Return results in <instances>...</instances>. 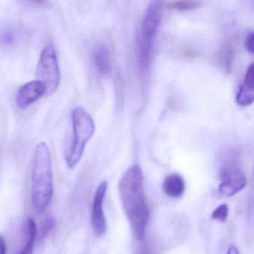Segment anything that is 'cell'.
Instances as JSON below:
<instances>
[{
  "label": "cell",
  "mask_w": 254,
  "mask_h": 254,
  "mask_svg": "<svg viewBox=\"0 0 254 254\" xmlns=\"http://www.w3.org/2000/svg\"><path fill=\"white\" fill-rule=\"evenodd\" d=\"M17 34L12 28L5 27L0 30V43L5 47H11L17 43Z\"/></svg>",
  "instance_id": "cell-15"
},
{
  "label": "cell",
  "mask_w": 254,
  "mask_h": 254,
  "mask_svg": "<svg viewBox=\"0 0 254 254\" xmlns=\"http://www.w3.org/2000/svg\"><path fill=\"white\" fill-rule=\"evenodd\" d=\"M235 56V48L231 41H226L221 46L217 55V62L220 68L226 73L231 72L233 59Z\"/></svg>",
  "instance_id": "cell-12"
},
{
  "label": "cell",
  "mask_w": 254,
  "mask_h": 254,
  "mask_svg": "<svg viewBox=\"0 0 254 254\" xmlns=\"http://www.w3.org/2000/svg\"><path fill=\"white\" fill-rule=\"evenodd\" d=\"M73 139L66 148L65 160L69 169H73L82 157L86 145L95 132V123L91 116L84 108L77 107L72 111Z\"/></svg>",
  "instance_id": "cell-4"
},
{
  "label": "cell",
  "mask_w": 254,
  "mask_h": 254,
  "mask_svg": "<svg viewBox=\"0 0 254 254\" xmlns=\"http://www.w3.org/2000/svg\"><path fill=\"white\" fill-rule=\"evenodd\" d=\"M254 64H251L247 69L243 83L236 94V102L242 107H247L254 101Z\"/></svg>",
  "instance_id": "cell-9"
},
{
  "label": "cell",
  "mask_w": 254,
  "mask_h": 254,
  "mask_svg": "<svg viewBox=\"0 0 254 254\" xmlns=\"http://www.w3.org/2000/svg\"><path fill=\"white\" fill-rule=\"evenodd\" d=\"M163 6L162 2H151L141 23L137 41V64L142 76H145L149 70L154 41L161 22Z\"/></svg>",
  "instance_id": "cell-3"
},
{
  "label": "cell",
  "mask_w": 254,
  "mask_h": 254,
  "mask_svg": "<svg viewBox=\"0 0 254 254\" xmlns=\"http://www.w3.org/2000/svg\"><path fill=\"white\" fill-rule=\"evenodd\" d=\"M119 192L125 213L136 242L145 239L150 210L144 188V175L139 165H133L122 176Z\"/></svg>",
  "instance_id": "cell-1"
},
{
  "label": "cell",
  "mask_w": 254,
  "mask_h": 254,
  "mask_svg": "<svg viewBox=\"0 0 254 254\" xmlns=\"http://www.w3.org/2000/svg\"><path fill=\"white\" fill-rule=\"evenodd\" d=\"M7 246L5 238L0 235V254H6Z\"/></svg>",
  "instance_id": "cell-20"
},
{
  "label": "cell",
  "mask_w": 254,
  "mask_h": 254,
  "mask_svg": "<svg viewBox=\"0 0 254 254\" xmlns=\"http://www.w3.org/2000/svg\"><path fill=\"white\" fill-rule=\"evenodd\" d=\"M93 64L100 75H108L111 72L112 67L111 52L105 44H99L93 50Z\"/></svg>",
  "instance_id": "cell-10"
},
{
  "label": "cell",
  "mask_w": 254,
  "mask_h": 254,
  "mask_svg": "<svg viewBox=\"0 0 254 254\" xmlns=\"http://www.w3.org/2000/svg\"><path fill=\"white\" fill-rule=\"evenodd\" d=\"M108 190V182L104 181L100 183L96 189L93 197L92 207L91 224L93 232L98 237L104 236L108 230L106 218L104 212L103 203Z\"/></svg>",
  "instance_id": "cell-7"
},
{
  "label": "cell",
  "mask_w": 254,
  "mask_h": 254,
  "mask_svg": "<svg viewBox=\"0 0 254 254\" xmlns=\"http://www.w3.org/2000/svg\"><path fill=\"white\" fill-rule=\"evenodd\" d=\"M247 184V178L243 171L232 156L224 162L220 172V184L218 189L223 195L231 197L242 191Z\"/></svg>",
  "instance_id": "cell-6"
},
{
  "label": "cell",
  "mask_w": 254,
  "mask_h": 254,
  "mask_svg": "<svg viewBox=\"0 0 254 254\" xmlns=\"http://www.w3.org/2000/svg\"><path fill=\"white\" fill-rule=\"evenodd\" d=\"M254 32L251 31L247 35L246 38H245V48L250 53L253 54L254 53Z\"/></svg>",
  "instance_id": "cell-19"
},
{
  "label": "cell",
  "mask_w": 254,
  "mask_h": 254,
  "mask_svg": "<svg viewBox=\"0 0 254 254\" xmlns=\"http://www.w3.org/2000/svg\"><path fill=\"white\" fill-rule=\"evenodd\" d=\"M162 187L166 195L172 198H179L185 191V181L181 175L172 174L165 178Z\"/></svg>",
  "instance_id": "cell-11"
},
{
  "label": "cell",
  "mask_w": 254,
  "mask_h": 254,
  "mask_svg": "<svg viewBox=\"0 0 254 254\" xmlns=\"http://www.w3.org/2000/svg\"><path fill=\"white\" fill-rule=\"evenodd\" d=\"M135 254H158V253L154 245H151L150 242L142 240L141 242H138Z\"/></svg>",
  "instance_id": "cell-17"
},
{
  "label": "cell",
  "mask_w": 254,
  "mask_h": 254,
  "mask_svg": "<svg viewBox=\"0 0 254 254\" xmlns=\"http://www.w3.org/2000/svg\"><path fill=\"white\" fill-rule=\"evenodd\" d=\"M229 209L227 203H222L212 212L211 218L221 223L226 222L228 218Z\"/></svg>",
  "instance_id": "cell-16"
},
{
  "label": "cell",
  "mask_w": 254,
  "mask_h": 254,
  "mask_svg": "<svg viewBox=\"0 0 254 254\" xmlns=\"http://www.w3.org/2000/svg\"><path fill=\"white\" fill-rule=\"evenodd\" d=\"M38 229L33 218H27L25 226V236H26V244L23 245L21 251L17 254H33L34 245L36 241Z\"/></svg>",
  "instance_id": "cell-13"
},
{
  "label": "cell",
  "mask_w": 254,
  "mask_h": 254,
  "mask_svg": "<svg viewBox=\"0 0 254 254\" xmlns=\"http://www.w3.org/2000/svg\"><path fill=\"white\" fill-rule=\"evenodd\" d=\"M32 201L38 213L47 210L54 194L53 161L48 145L40 142L35 148L31 173Z\"/></svg>",
  "instance_id": "cell-2"
},
{
  "label": "cell",
  "mask_w": 254,
  "mask_h": 254,
  "mask_svg": "<svg viewBox=\"0 0 254 254\" xmlns=\"http://www.w3.org/2000/svg\"><path fill=\"white\" fill-rule=\"evenodd\" d=\"M47 94L45 85L39 80L26 83L19 88L16 95V103L21 109L27 108Z\"/></svg>",
  "instance_id": "cell-8"
},
{
  "label": "cell",
  "mask_w": 254,
  "mask_h": 254,
  "mask_svg": "<svg viewBox=\"0 0 254 254\" xmlns=\"http://www.w3.org/2000/svg\"><path fill=\"white\" fill-rule=\"evenodd\" d=\"M203 2L200 1H171L165 2L166 8L178 11H192L201 7Z\"/></svg>",
  "instance_id": "cell-14"
},
{
  "label": "cell",
  "mask_w": 254,
  "mask_h": 254,
  "mask_svg": "<svg viewBox=\"0 0 254 254\" xmlns=\"http://www.w3.org/2000/svg\"><path fill=\"white\" fill-rule=\"evenodd\" d=\"M55 225H56V221L54 218L53 217H48L43 224L41 235H40L41 239H44L46 236H48L52 230L54 228Z\"/></svg>",
  "instance_id": "cell-18"
},
{
  "label": "cell",
  "mask_w": 254,
  "mask_h": 254,
  "mask_svg": "<svg viewBox=\"0 0 254 254\" xmlns=\"http://www.w3.org/2000/svg\"><path fill=\"white\" fill-rule=\"evenodd\" d=\"M227 254H240L239 252V250L237 249L234 245H230L227 250Z\"/></svg>",
  "instance_id": "cell-21"
},
{
  "label": "cell",
  "mask_w": 254,
  "mask_h": 254,
  "mask_svg": "<svg viewBox=\"0 0 254 254\" xmlns=\"http://www.w3.org/2000/svg\"><path fill=\"white\" fill-rule=\"evenodd\" d=\"M37 76L47 88V94H53L59 87L61 72L56 51L53 47L43 50L37 67Z\"/></svg>",
  "instance_id": "cell-5"
}]
</instances>
